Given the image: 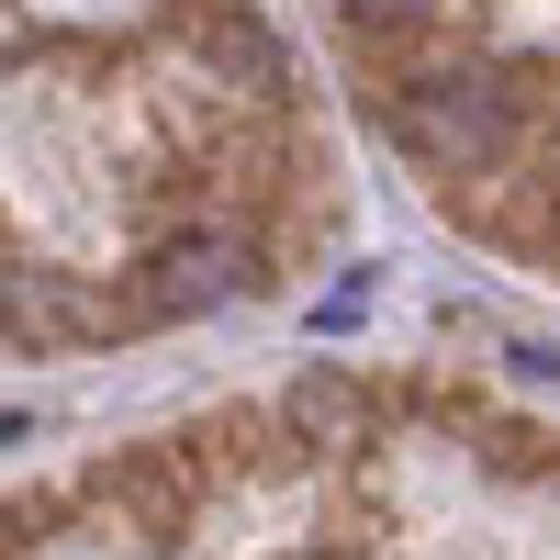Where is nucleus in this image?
<instances>
[{
    "instance_id": "f257e3e1",
    "label": "nucleus",
    "mask_w": 560,
    "mask_h": 560,
    "mask_svg": "<svg viewBox=\"0 0 560 560\" xmlns=\"http://www.w3.org/2000/svg\"><path fill=\"white\" fill-rule=\"evenodd\" d=\"M393 135L415 168L438 179H493L504 147H516V90H504L493 68H427L393 90Z\"/></svg>"
},
{
    "instance_id": "f03ea898",
    "label": "nucleus",
    "mask_w": 560,
    "mask_h": 560,
    "mask_svg": "<svg viewBox=\"0 0 560 560\" xmlns=\"http://www.w3.org/2000/svg\"><path fill=\"white\" fill-rule=\"evenodd\" d=\"M359 12H393V23H404V12H427V0H359Z\"/></svg>"
}]
</instances>
